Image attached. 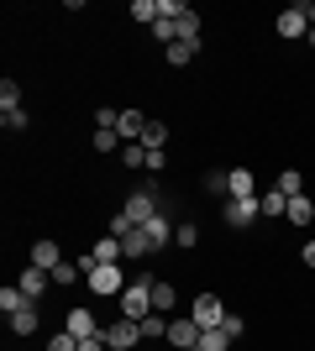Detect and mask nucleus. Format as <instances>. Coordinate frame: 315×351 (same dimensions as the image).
Wrapping results in <instances>:
<instances>
[{
	"mask_svg": "<svg viewBox=\"0 0 315 351\" xmlns=\"http://www.w3.org/2000/svg\"><path fill=\"white\" fill-rule=\"evenodd\" d=\"M90 257H95V263H126V257H121V241H116V236H100Z\"/></svg>",
	"mask_w": 315,
	"mask_h": 351,
	"instance_id": "18",
	"label": "nucleus"
},
{
	"mask_svg": "<svg viewBox=\"0 0 315 351\" xmlns=\"http://www.w3.org/2000/svg\"><path fill=\"white\" fill-rule=\"evenodd\" d=\"M137 231V226H132V215H126V210H121V215H110V226H105V236H116V241H121V236H132Z\"/></svg>",
	"mask_w": 315,
	"mask_h": 351,
	"instance_id": "31",
	"label": "nucleus"
},
{
	"mask_svg": "<svg viewBox=\"0 0 315 351\" xmlns=\"http://www.w3.org/2000/svg\"><path fill=\"white\" fill-rule=\"evenodd\" d=\"M0 121H5V132H27V110L16 105V110H0Z\"/></svg>",
	"mask_w": 315,
	"mask_h": 351,
	"instance_id": "34",
	"label": "nucleus"
},
{
	"mask_svg": "<svg viewBox=\"0 0 315 351\" xmlns=\"http://www.w3.org/2000/svg\"><path fill=\"white\" fill-rule=\"evenodd\" d=\"M174 299H179V293H174V283L152 278V309H158V315H168V309H174ZM168 320H174V315H168Z\"/></svg>",
	"mask_w": 315,
	"mask_h": 351,
	"instance_id": "16",
	"label": "nucleus"
},
{
	"mask_svg": "<svg viewBox=\"0 0 315 351\" xmlns=\"http://www.w3.org/2000/svg\"><path fill=\"white\" fill-rule=\"evenodd\" d=\"M116 304H121V320H137V325H142L152 315V278H148V273H137Z\"/></svg>",
	"mask_w": 315,
	"mask_h": 351,
	"instance_id": "2",
	"label": "nucleus"
},
{
	"mask_svg": "<svg viewBox=\"0 0 315 351\" xmlns=\"http://www.w3.org/2000/svg\"><path fill=\"white\" fill-rule=\"evenodd\" d=\"M257 205H263V215H289V199L279 189H263V194H257Z\"/></svg>",
	"mask_w": 315,
	"mask_h": 351,
	"instance_id": "23",
	"label": "nucleus"
},
{
	"mask_svg": "<svg viewBox=\"0 0 315 351\" xmlns=\"http://www.w3.org/2000/svg\"><path fill=\"white\" fill-rule=\"evenodd\" d=\"M16 105H21V84L5 79V84H0V110H16Z\"/></svg>",
	"mask_w": 315,
	"mask_h": 351,
	"instance_id": "29",
	"label": "nucleus"
},
{
	"mask_svg": "<svg viewBox=\"0 0 315 351\" xmlns=\"http://www.w3.org/2000/svg\"><path fill=\"white\" fill-rule=\"evenodd\" d=\"M195 53H200V43H189V37H179V43L168 47V63H174V69H184V63H195Z\"/></svg>",
	"mask_w": 315,
	"mask_h": 351,
	"instance_id": "19",
	"label": "nucleus"
},
{
	"mask_svg": "<svg viewBox=\"0 0 315 351\" xmlns=\"http://www.w3.org/2000/svg\"><path fill=\"white\" fill-rule=\"evenodd\" d=\"M163 142H168V126H163V121H148V132H142V147H148V152H163Z\"/></svg>",
	"mask_w": 315,
	"mask_h": 351,
	"instance_id": "24",
	"label": "nucleus"
},
{
	"mask_svg": "<svg viewBox=\"0 0 315 351\" xmlns=\"http://www.w3.org/2000/svg\"><path fill=\"white\" fill-rule=\"evenodd\" d=\"M142 231H148V241H152V252H163L168 241H174V220L163 215V210H158V215L148 220V226H142Z\"/></svg>",
	"mask_w": 315,
	"mask_h": 351,
	"instance_id": "12",
	"label": "nucleus"
},
{
	"mask_svg": "<svg viewBox=\"0 0 315 351\" xmlns=\"http://www.w3.org/2000/svg\"><path fill=\"white\" fill-rule=\"evenodd\" d=\"M116 132H121V142H142L148 116H142V110H116Z\"/></svg>",
	"mask_w": 315,
	"mask_h": 351,
	"instance_id": "10",
	"label": "nucleus"
},
{
	"mask_svg": "<svg viewBox=\"0 0 315 351\" xmlns=\"http://www.w3.org/2000/svg\"><path fill=\"white\" fill-rule=\"evenodd\" d=\"M231 346V336H226L221 325H215V330H200V351H226Z\"/></svg>",
	"mask_w": 315,
	"mask_h": 351,
	"instance_id": "27",
	"label": "nucleus"
},
{
	"mask_svg": "<svg viewBox=\"0 0 315 351\" xmlns=\"http://www.w3.org/2000/svg\"><path fill=\"white\" fill-rule=\"evenodd\" d=\"M121 210L132 215V226H148V220L158 215V210H163V205H158V194H152V189H137V194H132V199H126V205H121Z\"/></svg>",
	"mask_w": 315,
	"mask_h": 351,
	"instance_id": "6",
	"label": "nucleus"
},
{
	"mask_svg": "<svg viewBox=\"0 0 315 351\" xmlns=\"http://www.w3.org/2000/svg\"><path fill=\"white\" fill-rule=\"evenodd\" d=\"M184 346H200L195 315H174V320H168V351H184Z\"/></svg>",
	"mask_w": 315,
	"mask_h": 351,
	"instance_id": "3",
	"label": "nucleus"
},
{
	"mask_svg": "<svg viewBox=\"0 0 315 351\" xmlns=\"http://www.w3.org/2000/svg\"><path fill=\"white\" fill-rule=\"evenodd\" d=\"M174 241H179V247H195L200 231H195V226H174Z\"/></svg>",
	"mask_w": 315,
	"mask_h": 351,
	"instance_id": "37",
	"label": "nucleus"
},
{
	"mask_svg": "<svg viewBox=\"0 0 315 351\" xmlns=\"http://www.w3.org/2000/svg\"><path fill=\"white\" fill-rule=\"evenodd\" d=\"M132 16L152 27V21H158V0H132Z\"/></svg>",
	"mask_w": 315,
	"mask_h": 351,
	"instance_id": "33",
	"label": "nucleus"
},
{
	"mask_svg": "<svg viewBox=\"0 0 315 351\" xmlns=\"http://www.w3.org/2000/svg\"><path fill=\"white\" fill-rule=\"evenodd\" d=\"M273 189L284 194V199H300V194H305V178L294 173V168H284V173H279V184H273Z\"/></svg>",
	"mask_w": 315,
	"mask_h": 351,
	"instance_id": "20",
	"label": "nucleus"
},
{
	"mask_svg": "<svg viewBox=\"0 0 315 351\" xmlns=\"http://www.w3.org/2000/svg\"><path fill=\"white\" fill-rule=\"evenodd\" d=\"M310 53H315V32H310Z\"/></svg>",
	"mask_w": 315,
	"mask_h": 351,
	"instance_id": "40",
	"label": "nucleus"
},
{
	"mask_svg": "<svg viewBox=\"0 0 315 351\" xmlns=\"http://www.w3.org/2000/svg\"><path fill=\"white\" fill-rule=\"evenodd\" d=\"M79 351H110V341H105V330H95V336L79 341Z\"/></svg>",
	"mask_w": 315,
	"mask_h": 351,
	"instance_id": "36",
	"label": "nucleus"
},
{
	"mask_svg": "<svg viewBox=\"0 0 315 351\" xmlns=\"http://www.w3.org/2000/svg\"><path fill=\"white\" fill-rule=\"evenodd\" d=\"M179 37H189V43H200V16L184 5V16H179Z\"/></svg>",
	"mask_w": 315,
	"mask_h": 351,
	"instance_id": "30",
	"label": "nucleus"
},
{
	"mask_svg": "<svg viewBox=\"0 0 315 351\" xmlns=\"http://www.w3.org/2000/svg\"><path fill=\"white\" fill-rule=\"evenodd\" d=\"M189 315H195V325H200V330H215V325H221L226 315H231V309H226L221 299H215V293H200V299H195V309H189Z\"/></svg>",
	"mask_w": 315,
	"mask_h": 351,
	"instance_id": "4",
	"label": "nucleus"
},
{
	"mask_svg": "<svg viewBox=\"0 0 315 351\" xmlns=\"http://www.w3.org/2000/svg\"><path fill=\"white\" fill-rule=\"evenodd\" d=\"M121 147L126 142H121L116 126H95V152H121Z\"/></svg>",
	"mask_w": 315,
	"mask_h": 351,
	"instance_id": "21",
	"label": "nucleus"
},
{
	"mask_svg": "<svg viewBox=\"0 0 315 351\" xmlns=\"http://www.w3.org/2000/svg\"><path fill=\"white\" fill-rule=\"evenodd\" d=\"M105 341H110V351H132L137 341H142V325L137 320H116V325H105Z\"/></svg>",
	"mask_w": 315,
	"mask_h": 351,
	"instance_id": "7",
	"label": "nucleus"
},
{
	"mask_svg": "<svg viewBox=\"0 0 315 351\" xmlns=\"http://www.w3.org/2000/svg\"><path fill=\"white\" fill-rule=\"evenodd\" d=\"M200 189H205V194H215V199H221V194H226V173H205V184H200Z\"/></svg>",
	"mask_w": 315,
	"mask_h": 351,
	"instance_id": "35",
	"label": "nucleus"
},
{
	"mask_svg": "<svg viewBox=\"0 0 315 351\" xmlns=\"http://www.w3.org/2000/svg\"><path fill=\"white\" fill-rule=\"evenodd\" d=\"M63 330H74L79 341H84V336H95V330H100V325H95V309H69V320H63Z\"/></svg>",
	"mask_w": 315,
	"mask_h": 351,
	"instance_id": "14",
	"label": "nucleus"
},
{
	"mask_svg": "<svg viewBox=\"0 0 315 351\" xmlns=\"http://www.w3.org/2000/svg\"><path fill=\"white\" fill-rule=\"evenodd\" d=\"M221 330H226V336H231V341H237L242 330H247V320H242V315H226V320H221Z\"/></svg>",
	"mask_w": 315,
	"mask_h": 351,
	"instance_id": "38",
	"label": "nucleus"
},
{
	"mask_svg": "<svg viewBox=\"0 0 315 351\" xmlns=\"http://www.w3.org/2000/svg\"><path fill=\"white\" fill-rule=\"evenodd\" d=\"M221 215H226V226L247 231V226H253V220L263 215V205H257V194H253V199H226V210H221Z\"/></svg>",
	"mask_w": 315,
	"mask_h": 351,
	"instance_id": "5",
	"label": "nucleus"
},
{
	"mask_svg": "<svg viewBox=\"0 0 315 351\" xmlns=\"http://www.w3.org/2000/svg\"><path fill=\"white\" fill-rule=\"evenodd\" d=\"M79 267H84V283H90L100 299H121V293H126V283H132L121 263H95V257H79Z\"/></svg>",
	"mask_w": 315,
	"mask_h": 351,
	"instance_id": "1",
	"label": "nucleus"
},
{
	"mask_svg": "<svg viewBox=\"0 0 315 351\" xmlns=\"http://www.w3.org/2000/svg\"><path fill=\"white\" fill-rule=\"evenodd\" d=\"M47 283H53V273H47V267H21V278H16V289H21V293L32 299V304H37Z\"/></svg>",
	"mask_w": 315,
	"mask_h": 351,
	"instance_id": "9",
	"label": "nucleus"
},
{
	"mask_svg": "<svg viewBox=\"0 0 315 351\" xmlns=\"http://www.w3.org/2000/svg\"><path fill=\"white\" fill-rule=\"evenodd\" d=\"M152 252V241H148V231H142V226H137L132 236H121V257H126V263H137V257H148Z\"/></svg>",
	"mask_w": 315,
	"mask_h": 351,
	"instance_id": "13",
	"label": "nucleus"
},
{
	"mask_svg": "<svg viewBox=\"0 0 315 351\" xmlns=\"http://www.w3.org/2000/svg\"><path fill=\"white\" fill-rule=\"evenodd\" d=\"M121 162H126V168H148V147H142V142H126V147H121Z\"/></svg>",
	"mask_w": 315,
	"mask_h": 351,
	"instance_id": "28",
	"label": "nucleus"
},
{
	"mask_svg": "<svg viewBox=\"0 0 315 351\" xmlns=\"http://www.w3.org/2000/svg\"><path fill=\"white\" fill-rule=\"evenodd\" d=\"M63 263V252H58V241H37V247H32V267H47V273H53V267Z\"/></svg>",
	"mask_w": 315,
	"mask_h": 351,
	"instance_id": "15",
	"label": "nucleus"
},
{
	"mask_svg": "<svg viewBox=\"0 0 315 351\" xmlns=\"http://www.w3.org/2000/svg\"><path fill=\"white\" fill-rule=\"evenodd\" d=\"M305 263L315 267V236H310V241H305Z\"/></svg>",
	"mask_w": 315,
	"mask_h": 351,
	"instance_id": "39",
	"label": "nucleus"
},
{
	"mask_svg": "<svg viewBox=\"0 0 315 351\" xmlns=\"http://www.w3.org/2000/svg\"><path fill=\"white\" fill-rule=\"evenodd\" d=\"M142 341H168V315H158V309H152L148 320H142Z\"/></svg>",
	"mask_w": 315,
	"mask_h": 351,
	"instance_id": "22",
	"label": "nucleus"
},
{
	"mask_svg": "<svg viewBox=\"0 0 315 351\" xmlns=\"http://www.w3.org/2000/svg\"><path fill=\"white\" fill-rule=\"evenodd\" d=\"M279 37H310V16H305V5H289V11H279Z\"/></svg>",
	"mask_w": 315,
	"mask_h": 351,
	"instance_id": "8",
	"label": "nucleus"
},
{
	"mask_svg": "<svg viewBox=\"0 0 315 351\" xmlns=\"http://www.w3.org/2000/svg\"><path fill=\"white\" fill-rule=\"evenodd\" d=\"M79 278H84V267H79V263H58V267H53V283H79Z\"/></svg>",
	"mask_w": 315,
	"mask_h": 351,
	"instance_id": "32",
	"label": "nucleus"
},
{
	"mask_svg": "<svg viewBox=\"0 0 315 351\" xmlns=\"http://www.w3.org/2000/svg\"><path fill=\"white\" fill-rule=\"evenodd\" d=\"M257 194V178L247 173V168H231L226 173V199H253Z\"/></svg>",
	"mask_w": 315,
	"mask_h": 351,
	"instance_id": "11",
	"label": "nucleus"
},
{
	"mask_svg": "<svg viewBox=\"0 0 315 351\" xmlns=\"http://www.w3.org/2000/svg\"><path fill=\"white\" fill-rule=\"evenodd\" d=\"M27 304H32V299H27L21 289H0V309H5V320H11L16 309H27Z\"/></svg>",
	"mask_w": 315,
	"mask_h": 351,
	"instance_id": "26",
	"label": "nucleus"
},
{
	"mask_svg": "<svg viewBox=\"0 0 315 351\" xmlns=\"http://www.w3.org/2000/svg\"><path fill=\"white\" fill-rule=\"evenodd\" d=\"M37 325H43V320H37V304H27V309H16V315H11L16 336H37Z\"/></svg>",
	"mask_w": 315,
	"mask_h": 351,
	"instance_id": "17",
	"label": "nucleus"
},
{
	"mask_svg": "<svg viewBox=\"0 0 315 351\" xmlns=\"http://www.w3.org/2000/svg\"><path fill=\"white\" fill-rule=\"evenodd\" d=\"M289 220H294V226H315V205L305 199V194H300V199H289Z\"/></svg>",
	"mask_w": 315,
	"mask_h": 351,
	"instance_id": "25",
	"label": "nucleus"
}]
</instances>
